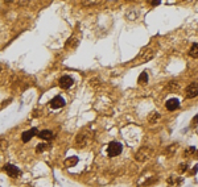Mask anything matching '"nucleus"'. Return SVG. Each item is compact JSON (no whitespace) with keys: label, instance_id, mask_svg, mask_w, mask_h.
I'll return each instance as SVG.
<instances>
[{"label":"nucleus","instance_id":"nucleus-2","mask_svg":"<svg viewBox=\"0 0 198 187\" xmlns=\"http://www.w3.org/2000/svg\"><path fill=\"white\" fill-rule=\"evenodd\" d=\"M122 152H123V145L120 144V142H118V141L110 142L108 146H107L108 157H116V155H119Z\"/></svg>","mask_w":198,"mask_h":187},{"label":"nucleus","instance_id":"nucleus-8","mask_svg":"<svg viewBox=\"0 0 198 187\" xmlns=\"http://www.w3.org/2000/svg\"><path fill=\"white\" fill-rule=\"evenodd\" d=\"M65 99L61 95H57L54 96L53 99L50 100V107L53 109H58V108H62V107H65Z\"/></svg>","mask_w":198,"mask_h":187},{"label":"nucleus","instance_id":"nucleus-19","mask_svg":"<svg viewBox=\"0 0 198 187\" xmlns=\"http://www.w3.org/2000/svg\"><path fill=\"white\" fill-rule=\"evenodd\" d=\"M197 123H198V115L193 117V120H192V128H194L197 125Z\"/></svg>","mask_w":198,"mask_h":187},{"label":"nucleus","instance_id":"nucleus-10","mask_svg":"<svg viewBox=\"0 0 198 187\" xmlns=\"http://www.w3.org/2000/svg\"><path fill=\"white\" fill-rule=\"evenodd\" d=\"M37 136H38L41 140H46V141H48V140H52L53 137H54L53 132L49 131V129H44V131H40Z\"/></svg>","mask_w":198,"mask_h":187},{"label":"nucleus","instance_id":"nucleus-7","mask_svg":"<svg viewBox=\"0 0 198 187\" xmlns=\"http://www.w3.org/2000/svg\"><path fill=\"white\" fill-rule=\"evenodd\" d=\"M36 135H38L37 128H30L29 131H25V132L23 133V135H21V141L25 142V144H26V142H29V141L32 140Z\"/></svg>","mask_w":198,"mask_h":187},{"label":"nucleus","instance_id":"nucleus-16","mask_svg":"<svg viewBox=\"0 0 198 187\" xmlns=\"http://www.w3.org/2000/svg\"><path fill=\"white\" fill-rule=\"evenodd\" d=\"M176 149H177V144H172L168 149H166V155L168 157H172V155L174 154V152H176Z\"/></svg>","mask_w":198,"mask_h":187},{"label":"nucleus","instance_id":"nucleus-17","mask_svg":"<svg viewBox=\"0 0 198 187\" xmlns=\"http://www.w3.org/2000/svg\"><path fill=\"white\" fill-rule=\"evenodd\" d=\"M48 148V144H38L37 145V148H36V152L37 153H41V152H44Z\"/></svg>","mask_w":198,"mask_h":187},{"label":"nucleus","instance_id":"nucleus-18","mask_svg":"<svg viewBox=\"0 0 198 187\" xmlns=\"http://www.w3.org/2000/svg\"><path fill=\"white\" fill-rule=\"evenodd\" d=\"M193 153H196V148H194V146H190L189 149L185 150V155H186V157H188L189 154H193Z\"/></svg>","mask_w":198,"mask_h":187},{"label":"nucleus","instance_id":"nucleus-14","mask_svg":"<svg viewBox=\"0 0 198 187\" xmlns=\"http://www.w3.org/2000/svg\"><path fill=\"white\" fill-rule=\"evenodd\" d=\"M189 55L193 57V58H198V44H193V45L190 46Z\"/></svg>","mask_w":198,"mask_h":187},{"label":"nucleus","instance_id":"nucleus-1","mask_svg":"<svg viewBox=\"0 0 198 187\" xmlns=\"http://www.w3.org/2000/svg\"><path fill=\"white\" fill-rule=\"evenodd\" d=\"M152 155H153V150L151 148H148V146H143V148H140L138 152H136L135 159L139 162H145V161H148Z\"/></svg>","mask_w":198,"mask_h":187},{"label":"nucleus","instance_id":"nucleus-22","mask_svg":"<svg viewBox=\"0 0 198 187\" xmlns=\"http://www.w3.org/2000/svg\"><path fill=\"white\" fill-rule=\"evenodd\" d=\"M151 4H152V6H158V4H160V2H151Z\"/></svg>","mask_w":198,"mask_h":187},{"label":"nucleus","instance_id":"nucleus-5","mask_svg":"<svg viewBox=\"0 0 198 187\" xmlns=\"http://www.w3.org/2000/svg\"><path fill=\"white\" fill-rule=\"evenodd\" d=\"M185 96H186L188 99H193V97L198 96V83L193 82L189 84L186 87V91H185Z\"/></svg>","mask_w":198,"mask_h":187},{"label":"nucleus","instance_id":"nucleus-12","mask_svg":"<svg viewBox=\"0 0 198 187\" xmlns=\"http://www.w3.org/2000/svg\"><path fill=\"white\" fill-rule=\"evenodd\" d=\"M138 83L140 84V86H144V84H147V83H148V74H147V71H143V73L139 75V78H138Z\"/></svg>","mask_w":198,"mask_h":187},{"label":"nucleus","instance_id":"nucleus-13","mask_svg":"<svg viewBox=\"0 0 198 187\" xmlns=\"http://www.w3.org/2000/svg\"><path fill=\"white\" fill-rule=\"evenodd\" d=\"M160 117H161V115L158 112H151V113H149V116H148V121L151 124H155Z\"/></svg>","mask_w":198,"mask_h":187},{"label":"nucleus","instance_id":"nucleus-15","mask_svg":"<svg viewBox=\"0 0 198 187\" xmlns=\"http://www.w3.org/2000/svg\"><path fill=\"white\" fill-rule=\"evenodd\" d=\"M178 88H180V84L176 81H172V82H169L168 86H166V91H177Z\"/></svg>","mask_w":198,"mask_h":187},{"label":"nucleus","instance_id":"nucleus-6","mask_svg":"<svg viewBox=\"0 0 198 187\" xmlns=\"http://www.w3.org/2000/svg\"><path fill=\"white\" fill-rule=\"evenodd\" d=\"M58 84H60V87L62 88V90H69V88L74 84V81H73V78L70 77V75H64V77L60 78Z\"/></svg>","mask_w":198,"mask_h":187},{"label":"nucleus","instance_id":"nucleus-4","mask_svg":"<svg viewBox=\"0 0 198 187\" xmlns=\"http://www.w3.org/2000/svg\"><path fill=\"white\" fill-rule=\"evenodd\" d=\"M155 57V52L151 48H145L142 50V53L139 54V62H148Z\"/></svg>","mask_w":198,"mask_h":187},{"label":"nucleus","instance_id":"nucleus-20","mask_svg":"<svg viewBox=\"0 0 198 187\" xmlns=\"http://www.w3.org/2000/svg\"><path fill=\"white\" fill-rule=\"evenodd\" d=\"M180 166H181V167H180V171H181V173H184L185 170H186V165H185V163H181Z\"/></svg>","mask_w":198,"mask_h":187},{"label":"nucleus","instance_id":"nucleus-11","mask_svg":"<svg viewBox=\"0 0 198 187\" xmlns=\"http://www.w3.org/2000/svg\"><path fill=\"white\" fill-rule=\"evenodd\" d=\"M78 163V157H69L65 159L64 165L66 167H72V166H76V165Z\"/></svg>","mask_w":198,"mask_h":187},{"label":"nucleus","instance_id":"nucleus-9","mask_svg":"<svg viewBox=\"0 0 198 187\" xmlns=\"http://www.w3.org/2000/svg\"><path fill=\"white\" fill-rule=\"evenodd\" d=\"M165 108L168 109V111H176L177 108H180V101H178V99H176V97H172V99L166 100Z\"/></svg>","mask_w":198,"mask_h":187},{"label":"nucleus","instance_id":"nucleus-21","mask_svg":"<svg viewBox=\"0 0 198 187\" xmlns=\"http://www.w3.org/2000/svg\"><path fill=\"white\" fill-rule=\"evenodd\" d=\"M197 170H198V165H196V167L193 169V171H192V174H196L197 173Z\"/></svg>","mask_w":198,"mask_h":187},{"label":"nucleus","instance_id":"nucleus-3","mask_svg":"<svg viewBox=\"0 0 198 187\" xmlns=\"http://www.w3.org/2000/svg\"><path fill=\"white\" fill-rule=\"evenodd\" d=\"M4 171L12 178H17V177L21 175V170L19 167H16L15 165H12V163H6L4 165Z\"/></svg>","mask_w":198,"mask_h":187}]
</instances>
